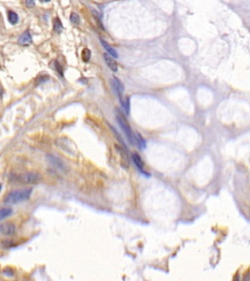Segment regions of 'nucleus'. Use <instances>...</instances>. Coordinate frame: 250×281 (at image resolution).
<instances>
[{"label": "nucleus", "instance_id": "1", "mask_svg": "<svg viewBox=\"0 0 250 281\" xmlns=\"http://www.w3.org/2000/svg\"><path fill=\"white\" fill-rule=\"evenodd\" d=\"M32 188H25L19 189V191H13L9 192L5 196L4 203L6 204H17L22 202V201L28 200L30 195H31Z\"/></svg>", "mask_w": 250, "mask_h": 281}, {"label": "nucleus", "instance_id": "2", "mask_svg": "<svg viewBox=\"0 0 250 281\" xmlns=\"http://www.w3.org/2000/svg\"><path fill=\"white\" fill-rule=\"evenodd\" d=\"M17 179V181L25 185H36L41 181V175L37 172L29 171V172L21 174L20 176H18Z\"/></svg>", "mask_w": 250, "mask_h": 281}, {"label": "nucleus", "instance_id": "3", "mask_svg": "<svg viewBox=\"0 0 250 281\" xmlns=\"http://www.w3.org/2000/svg\"><path fill=\"white\" fill-rule=\"evenodd\" d=\"M116 120H117V122H118L120 128L122 129L123 133L126 135L127 139L129 140V142L133 145L134 143V136H133V132H132V129L130 127L129 123L127 122V120L125 119L124 115L119 111L116 112Z\"/></svg>", "mask_w": 250, "mask_h": 281}, {"label": "nucleus", "instance_id": "4", "mask_svg": "<svg viewBox=\"0 0 250 281\" xmlns=\"http://www.w3.org/2000/svg\"><path fill=\"white\" fill-rule=\"evenodd\" d=\"M46 159L48 160V162L50 163V164L54 167L55 169L61 171V172H64V173H67V165L64 163L62 160H61L60 158L54 156V155H51V154H47L46 155Z\"/></svg>", "mask_w": 250, "mask_h": 281}, {"label": "nucleus", "instance_id": "5", "mask_svg": "<svg viewBox=\"0 0 250 281\" xmlns=\"http://www.w3.org/2000/svg\"><path fill=\"white\" fill-rule=\"evenodd\" d=\"M16 230V226L12 223H5L0 226V232L6 236H12Z\"/></svg>", "mask_w": 250, "mask_h": 281}, {"label": "nucleus", "instance_id": "6", "mask_svg": "<svg viewBox=\"0 0 250 281\" xmlns=\"http://www.w3.org/2000/svg\"><path fill=\"white\" fill-rule=\"evenodd\" d=\"M132 159H133L136 167H137V168L139 169L140 172H141L142 174L147 175V176H149V175H147L145 171H144V162L141 159V157H140V155L138 153H136V152H133V153H132Z\"/></svg>", "mask_w": 250, "mask_h": 281}, {"label": "nucleus", "instance_id": "7", "mask_svg": "<svg viewBox=\"0 0 250 281\" xmlns=\"http://www.w3.org/2000/svg\"><path fill=\"white\" fill-rule=\"evenodd\" d=\"M104 59H105V61H106V63H107L108 67L111 68V70L113 71V72L117 71V68H118V67H117L116 63L115 62V60L112 58L111 55L108 54V53H105V54H104Z\"/></svg>", "mask_w": 250, "mask_h": 281}, {"label": "nucleus", "instance_id": "8", "mask_svg": "<svg viewBox=\"0 0 250 281\" xmlns=\"http://www.w3.org/2000/svg\"><path fill=\"white\" fill-rule=\"evenodd\" d=\"M101 43H102V45H103V47L107 50L108 54H109L112 57H113V58H117V57H118V54H117L115 49H113L112 46H109V45L106 42L104 39H101Z\"/></svg>", "mask_w": 250, "mask_h": 281}, {"label": "nucleus", "instance_id": "9", "mask_svg": "<svg viewBox=\"0 0 250 281\" xmlns=\"http://www.w3.org/2000/svg\"><path fill=\"white\" fill-rule=\"evenodd\" d=\"M30 41H31V35H30L29 31H25V33H22L19 38V43L22 45H28L30 43Z\"/></svg>", "mask_w": 250, "mask_h": 281}, {"label": "nucleus", "instance_id": "10", "mask_svg": "<svg viewBox=\"0 0 250 281\" xmlns=\"http://www.w3.org/2000/svg\"><path fill=\"white\" fill-rule=\"evenodd\" d=\"M11 214H12V209L11 208L5 207V208L0 209V220H3L7 217H9Z\"/></svg>", "mask_w": 250, "mask_h": 281}, {"label": "nucleus", "instance_id": "11", "mask_svg": "<svg viewBox=\"0 0 250 281\" xmlns=\"http://www.w3.org/2000/svg\"><path fill=\"white\" fill-rule=\"evenodd\" d=\"M136 139H137V143H138V146H139L140 149H145L146 146H147V143H146L145 139H144L143 137L139 134V133H137V134H136Z\"/></svg>", "mask_w": 250, "mask_h": 281}, {"label": "nucleus", "instance_id": "12", "mask_svg": "<svg viewBox=\"0 0 250 281\" xmlns=\"http://www.w3.org/2000/svg\"><path fill=\"white\" fill-rule=\"evenodd\" d=\"M54 31L57 33H61L63 31V25L59 18H56L54 20Z\"/></svg>", "mask_w": 250, "mask_h": 281}, {"label": "nucleus", "instance_id": "13", "mask_svg": "<svg viewBox=\"0 0 250 281\" xmlns=\"http://www.w3.org/2000/svg\"><path fill=\"white\" fill-rule=\"evenodd\" d=\"M8 20L12 25H15L18 22V15L13 12V11H9L8 12Z\"/></svg>", "mask_w": 250, "mask_h": 281}, {"label": "nucleus", "instance_id": "14", "mask_svg": "<svg viewBox=\"0 0 250 281\" xmlns=\"http://www.w3.org/2000/svg\"><path fill=\"white\" fill-rule=\"evenodd\" d=\"M90 57H91V51L89 50V49H87V48L83 49V51H82V60L84 61V62H88V61L90 60Z\"/></svg>", "mask_w": 250, "mask_h": 281}, {"label": "nucleus", "instance_id": "15", "mask_svg": "<svg viewBox=\"0 0 250 281\" xmlns=\"http://www.w3.org/2000/svg\"><path fill=\"white\" fill-rule=\"evenodd\" d=\"M70 22H73V25H78L79 22H80V19H79V16L76 13H71L70 14Z\"/></svg>", "mask_w": 250, "mask_h": 281}, {"label": "nucleus", "instance_id": "16", "mask_svg": "<svg viewBox=\"0 0 250 281\" xmlns=\"http://www.w3.org/2000/svg\"><path fill=\"white\" fill-rule=\"evenodd\" d=\"M54 67H55V70L58 71L61 75H63V68H62V67L60 66V64L58 62H56V61L54 62Z\"/></svg>", "mask_w": 250, "mask_h": 281}, {"label": "nucleus", "instance_id": "17", "mask_svg": "<svg viewBox=\"0 0 250 281\" xmlns=\"http://www.w3.org/2000/svg\"><path fill=\"white\" fill-rule=\"evenodd\" d=\"M26 5H28V7L34 6V0H28V1H26Z\"/></svg>", "mask_w": 250, "mask_h": 281}, {"label": "nucleus", "instance_id": "18", "mask_svg": "<svg viewBox=\"0 0 250 281\" xmlns=\"http://www.w3.org/2000/svg\"><path fill=\"white\" fill-rule=\"evenodd\" d=\"M2 92H3V91H2V87L0 86V99H1V97H2Z\"/></svg>", "mask_w": 250, "mask_h": 281}, {"label": "nucleus", "instance_id": "19", "mask_svg": "<svg viewBox=\"0 0 250 281\" xmlns=\"http://www.w3.org/2000/svg\"><path fill=\"white\" fill-rule=\"evenodd\" d=\"M42 2H48V1H50V0H41Z\"/></svg>", "mask_w": 250, "mask_h": 281}, {"label": "nucleus", "instance_id": "20", "mask_svg": "<svg viewBox=\"0 0 250 281\" xmlns=\"http://www.w3.org/2000/svg\"><path fill=\"white\" fill-rule=\"evenodd\" d=\"M0 191H1V185H0Z\"/></svg>", "mask_w": 250, "mask_h": 281}]
</instances>
